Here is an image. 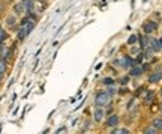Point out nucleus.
Masks as SVG:
<instances>
[{"label":"nucleus","instance_id":"2","mask_svg":"<svg viewBox=\"0 0 162 134\" xmlns=\"http://www.w3.org/2000/svg\"><path fill=\"white\" fill-rule=\"evenodd\" d=\"M113 65L114 66H119V68H122V69H128V68L131 69L132 66H135L137 63H135V59H132V56L125 54V56H122V57H119V59L114 60Z\"/></svg>","mask_w":162,"mask_h":134},{"label":"nucleus","instance_id":"6","mask_svg":"<svg viewBox=\"0 0 162 134\" xmlns=\"http://www.w3.org/2000/svg\"><path fill=\"white\" fill-rule=\"evenodd\" d=\"M11 56H12V48H9L6 44L0 45V59L5 60V62H8L11 59Z\"/></svg>","mask_w":162,"mask_h":134},{"label":"nucleus","instance_id":"26","mask_svg":"<svg viewBox=\"0 0 162 134\" xmlns=\"http://www.w3.org/2000/svg\"><path fill=\"white\" fill-rule=\"evenodd\" d=\"M138 53H141V48H140V47H134V45H132L129 56H132V54H138Z\"/></svg>","mask_w":162,"mask_h":134},{"label":"nucleus","instance_id":"28","mask_svg":"<svg viewBox=\"0 0 162 134\" xmlns=\"http://www.w3.org/2000/svg\"><path fill=\"white\" fill-rule=\"evenodd\" d=\"M134 105H135V98H132V99H131V101H129V104H126V109H128V110H131Z\"/></svg>","mask_w":162,"mask_h":134},{"label":"nucleus","instance_id":"16","mask_svg":"<svg viewBox=\"0 0 162 134\" xmlns=\"http://www.w3.org/2000/svg\"><path fill=\"white\" fill-rule=\"evenodd\" d=\"M129 82H131V77L129 76H123V77H120L119 80H116V83L119 86H126V84H129Z\"/></svg>","mask_w":162,"mask_h":134},{"label":"nucleus","instance_id":"14","mask_svg":"<svg viewBox=\"0 0 162 134\" xmlns=\"http://www.w3.org/2000/svg\"><path fill=\"white\" fill-rule=\"evenodd\" d=\"M111 134H131V131L128 128H122V127H116L111 128Z\"/></svg>","mask_w":162,"mask_h":134},{"label":"nucleus","instance_id":"8","mask_svg":"<svg viewBox=\"0 0 162 134\" xmlns=\"http://www.w3.org/2000/svg\"><path fill=\"white\" fill-rule=\"evenodd\" d=\"M143 72H144L143 65H135V66H132V68L129 69L128 76H129V77H140L141 74H143Z\"/></svg>","mask_w":162,"mask_h":134},{"label":"nucleus","instance_id":"33","mask_svg":"<svg viewBox=\"0 0 162 134\" xmlns=\"http://www.w3.org/2000/svg\"><path fill=\"white\" fill-rule=\"evenodd\" d=\"M33 2H35V0H33ZM39 2H44V0H39Z\"/></svg>","mask_w":162,"mask_h":134},{"label":"nucleus","instance_id":"30","mask_svg":"<svg viewBox=\"0 0 162 134\" xmlns=\"http://www.w3.org/2000/svg\"><path fill=\"white\" fill-rule=\"evenodd\" d=\"M63 130H65V127H62V128H59V130H57V131H56V133H57V134H59V133H62V131H63Z\"/></svg>","mask_w":162,"mask_h":134},{"label":"nucleus","instance_id":"3","mask_svg":"<svg viewBox=\"0 0 162 134\" xmlns=\"http://www.w3.org/2000/svg\"><path fill=\"white\" fill-rule=\"evenodd\" d=\"M158 30V23L153 21V20H147V21L143 23V32L144 35H152Z\"/></svg>","mask_w":162,"mask_h":134},{"label":"nucleus","instance_id":"1","mask_svg":"<svg viewBox=\"0 0 162 134\" xmlns=\"http://www.w3.org/2000/svg\"><path fill=\"white\" fill-rule=\"evenodd\" d=\"M108 105H111V97L107 93L105 89L98 90L95 93V107H102V109H105Z\"/></svg>","mask_w":162,"mask_h":134},{"label":"nucleus","instance_id":"12","mask_svg":"<svg viewBox=\"0 0 162 134\" xmlns=\"http://www.w3.org/2000/svg\"><path fill=\"white\" fill-rule=\"evenodd\" d=\"M14 14H15V15H23V14H26V9H24V6H23L21 2H18V3L14 5Z\"/></svg>","mask_w":162,"mask_h":134},{"label":"nucleus","instance_id":"20","mask_svg":"<svg viewBox=\"0 0 162 134\" xmlns=\"http://www.w3.org/2000/svg\"><path fill=\"white\" fill-rule=\"evenodd\" d=\"M152 127L156 130H162V118H155L152 120Z\"/></svg>","mask_w":162,"mask_h":134},{"label":"nucleus","instance_id":"25","mask_svg":"<svg viewBox=\"0 0 162 134\" xmlns=\"http://www.w3.org/2000/svg\"><path fill=\"white\" fill-rule=\"evenodd\" d=\"M90 124H92V122H90V120H87V122H86V124L83 125V128H81V133H83V134H84L86 131H89V130H90Z\"/></svg>","mask_w":162,"mask_h":134},{"label":"nucleus","instance_id":"31","mask_svg":"<svg viewBox=\"0 0 162 134\" xmlns=\"http://www.w3.org/2000/svg\"><path fill=\"white\" fill-rule=\"evenodd\" d=\"M2 80H3V74H0V83H2Z\"/></svg>","mask_w":162,"mask_h":134},{"label":"nucleus","instance_id":"21","mask_svg":"<svg viewBox=\"0 0 162 134\" xmlns=\"http://www.w3.org/2000/svg\"><path fill=\"white\" fill-rule=\"evenodd\" d=\"M105 90H107V93H108V95H110V97L113 98V97L117 93V90H119V89L116 88V84H114V86H107V89H105Z\"/></svg>","mask_w":162,"mask_h":134},{"label":"nucleus","instance_id":"18","mask_svg":"<svg viewBox=\"0 0 162 134\" xmlns=\"http://www.w3.org/2000/svg\"><path fill=\"white\" fill-rule=\"evenodd\" d=\"M8 32H6L3 27H2V26H0V45H3L5 44V41H6V39H8Z\"/></svg>","mask_w":162,"mask_h":134},{"label":"nucleus","instance_id":"17","mask_svg":"<svg viewBox=\"0 0 162 134\" xmlns=\"http://www.w3.org/2000/svg\"><path fill=\"white\" fill-rule=\"evenodd\" d=\"M27 36H29V33L26 32V29H24V27H20V30L17 32V38L20 39V41H24Z\"/></svg>","mask_w":162,"mask_h":134},{"label":"nucleus","instance_id":"27","mask_svg":"<svg viewBox=\"0 0 162 134\" xmlns=\"http://www.w3.org/2000/svg\"><path fill=\"white\" fill-rule=\"evenodd\" d=\"M128 92H129V89H126L125 86H122V88L117 90V93H120V95H125V93H128Z\"/></svg>","mask_w":162,"mask_h":134},{"label":"nucleus","instance_id":"13","mask_svg":"<svg viewBox=\"0 0 162 134\" xmlns=\"http://www.w3.org/2000/svg\"><path fill=\"white\" fill-rule=\"evenodd\" d=\"M155 99V92L153 90H146V97H144V104L148 105Z\"/></svg>","mask_w":162,"mask_h":134},{"label":"nucleus","instance_id":"15","mask_svg":"<svg viewBox=\"0 0 162 134\" xmlns=\"http://www.w3.org/2000/svg\"><path fill=\"white\" fill-rule=\"evenodd\" d=\"M6 26L8 27H14V26L17 24V15H9V17H6Z\"/></svg>","mask_w":162,"mask_h":134},{"label":"nucleus","instance_id":"22","mask_svg":"<svg viewBox=\"0 0 162 134\" xmlns=\"http://www.w3.org/2000/svg\"><path fill=\"white\" fill-rule=\"evenodd\" d=\"M137 41H138V36H137V35H131L129 38H128V45L132 47V45L137 44Z\"/></svg>","mask_w":162,"mask_h":134},{"label":"nucleus","instance_id":"29","mask_svg":"<svg viewBox=\"0 0 162 134\" xmlns=\"http://www.w3.org/2000/svg\"><path fill=\"white\" fill-rule=\"evenodd\" d=\"M101 68H102V63H98V65H96V68H95V69L98 71V69H101Z\"/></svg>","mask_w":162,"mask_h":134},{"label":"nucleus","instance_id":"36","mask_svg":"<svg viewBox=\"0 0 162 134\" xmlns=\"http://www.w3.org/2000/svg\"><path fill=\"white\" fill-rule=\"evenodd\" d=\"M144 2H147V0H144Z\"/></svg>","mask_w":162,"mask_h":134},{"label":"nucleus","instance_id":"35","mask_svg":"<svg viewBox=\"0 0 162 134\" xmlns=\"http://www.w3.org/2000/svg\"><path fill=\"white\" fill-rule=\"evenodd\" d=\"M161 112H162V104H161Z\"/></svg>","mask_w":162,"mask_h":134},{"label":"nucleus","instance_id":"5","mask_svg":"<svg viewBox=\"0 0 162 134\" xmlns=\"http://www.w3.org/2000/svg\"><path fill=\"white\" fill-rule=\"evenodd\" d=\"M93 120L96 124H101L104 120V116H105V109H102V107H95L93 109Z\"/></svg>","mask_w":162,"mask_h":134},{"label":"nucleus","instance_id":"9","mask_svg":"<svg viewBox=\"0 0 162 134\" xmlns=\"http://www.w3.org/2000/svg\"><path fill=\"white\" fill-rule=\"evenodd\" d=\"M162 80V71L161 69H156L153 71L150 76H148V83H158Z\"/></svg>","mask_w":162,"mask_h":134},{"label":"nucleus","instance_id":"19","mask_svg":"<svg viewBox=\"0 0 162 134\" xmlns=\"http://www.w3.org/2000/svg\"><path fill=\"white\" fill-rule=\"evenodd\" d=\"M101 83L107 88V86H114V84H116V80H114L113 77H105V78H102V82H101Z\"/></svg>","mask_w":162,"mask_h":134},{"label":"nucleus","instance_id":"7","mask_svg":"<svg viewBox=\"0 0 162 134\" xmlns=\"http://www.w3.org/2000/svg\"><path fill=\"white\" fill-rule=\"evenodd\" d=\"M137 36H138V42H140L138 45H140L141 51L146 50L147 47L150 45V38H148V35H144V33H143V35H137Z\"/></svg>","mask_w":162,"mask_h":134},{"label":"nucleus","instance_id":"10","mask_svg":"<svg viewBox=\"0 0 162 134\" xmlns=\"http://www.w3.org/2000/svg\"><path fill=\"white\" fill-rule=\"evenodd\" d=\"M21 3L26 9V14H30V12H35V2L33 0H21Z\"/></svg>","mask_w":162,"mask_h":134},{"label":"nucleus","instance_id":"34","mask_svg":"<svg viewBox=\"0 0 162 134\" xmlns=\"http://www.w3.org/2000/svg\"><path fill=\"white\" fill-rule=\"evenodd\" d=\"M161 97H162V89H161Z\"/></svg>","mask_w":162,"mask_h":134},{"label":"nucleus","instance_id":"32","mask_svg":"<svg viewBox=\"0 0 162 134\" xmlns=\"http://www.w3.org/2000/svg\"><path fill=\"white\" fill-rule=\"evenodd\" d=\"M48 131H50V130H45V131H44L42 134H48Z\"/></svg>","mask_w":162,"mask_h":134},{"label":"nucleus","instance_id":"24","mask_svg":"<svg viewBox=\"0 0 162 134\" xmlns=\"http://www.w3.org/2000/svg\"><path fill=\"white\" fill-rule=\"evenodd\" d=\"M144 134H158V130L153 128V127H147L144 130Z\"/></svg>","mask_w":162,"mask_h":134},{"label":"nucleus","instance_id":"4","mask_svg":"<svg viewBox=\"0 0 162 134\" xmlns=\"http://www.w3.org/2000/svg\"><path fill=\"white\" fill-rule=\"evenodd\" d=\"M119 124H120V118H119V115H116V113L110 115L107 118V120H105V127H107V128H116Z\"/></svg>","mask_w":162,"mask_h":134},{"label":"nucleus","instance_id":"11","mask_svg":"<svg viewBox=\"0 0 162 134\" xmlns=\"http://www.w3.org/2000/svg\"><path fill=\"white\" fill-rule=\"evenodd\" d=\"M150 48L153 50V53H159L161 50H162V47H161V42H159V39H156V38H152L150 39Z\"/></svg>","mask_w":162,"mask_h":134},{"label":"nucleus","instance_id":"23","mask_svg":"<svg viewBox=\"0 0 162 134\" xmlns=\"http://www.w3.org/2000/svg\"><path fill=\"white\" fill-rule=\"evenodd\" d=\"M6 69H8V62H5V60L0 59V74H5Z\"/></svg>","mask_w":162,"mask_h":134}]
</instances>
